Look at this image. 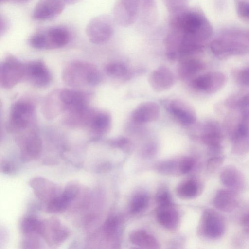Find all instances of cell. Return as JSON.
I'll return each mask as SVG.
<instances>
[{"label":"cell","mask_w":249,"mask_h":249,"mask_svg":"<svg viewBox=\"0 0 249 249\" xmlns=\"http://www.w3.org/2000/svg\"><path fill=\"white\" fill-rule=\"evenodd\" d=\"M172 28L178 29L196 42L208 38L212 33L211 27L205 17L196 10H187L172 14L170 20Z\"/></svg>","instance_id":"1"},{"label":"cell","mask_w":249,"mask_h":249,"mask_svg":"<svg viewBox=\"0 0 249 249\" xmlns=\"http://www.w3.org/2000/svg\"><path fill=\"white\" fill-rule=\"evenodd\" d=\"M62 76L63 81L72 87L95 86L102 80V75L95 66L79 60L71 62L66 65Z\"/></svg>","instance_id":"2"},{"label":"cell","mask_w":249,"mask_h":249,"mask_svg":"<svg viewBox=\"0 0 249 249\" xmlns=\"http://www.w3.org/2000/svg\"><path fill=\"white\" fill-rule=\"evenodd\" d=\"M35 107L31 102L19 100L13 104L10 109L8 126L12 132H18L27 128L34 118Z\"/></svg>","instance_id":"3"},{"label":"cell","mask_w":249,"mask_h":249,"mask_svg":"<svg viewBox=\"0 0 249 249\" xmlns=\"http://www.w3.org/2000/svg\"><path fill=\"white\" fill-rule=\"evenodd\" d=\"M25 64L16 57L10 55L1 63L0 84L5 89L14 87L24 79Z\"/></svg>","instance_id":"4"},{"label":"cell","mask_w":249,"mask_h":249,"mask_svg":"<svg viewBox=\"0 0 249 249\" xmlns=\"http://www.w3.org/2000/svg\"><path fill=\"white\" fill-rule=\"evenodd\" d=\"M113 32V28L110 18L106 16L94 18L86 27L87 35L93 43L98 44L109 40Z\"/></svg>","instance_id":"5"},{"label":"cell","mask_w":249,"mask_h":249,"mask_svg":"<svg viewBox=\"0 0 249 249\" xmlns=\"http://www.w3.org/2000/svg\"><path fill=\"white\" fill-rule=\"evenodd\" d=\"M139 7L138 0H118L113 9L115 21L122 26L131 25L136 19Z\"/></svg>","instance_id":"6"},{"label":"cell","mask_w":249,"mask_h":249,"mask_svg":"<svg viewBox=\"0 0 249 249\" xmlns=\"http://www.w3.org/2000/svg\"><path fill=\"white\" fill-rule=\"evenodd\" d=\"M24 79L36 87H42L50 83L52 76L43 62L35 60L25 64Z\"/></svg>","instance_id":"7"},{"label":"cell","mask_w":249,"mask_h":249,"mask_svg":"<svg viewBox=\"0 0 249 249\" xmlns=\"http://www.w3.org/2000/svg\"><path fill=\"white\" fill-rule=\"evenodd\" d=\"M202 222L203 232L207 237L218 239L224 233V219L216 211L212 209L206 210L203 215Z\"/></svg>","instance_id":"8"},{"label":"cell","mask_w":249,"mask_h":249,"mask_svg":"<svg viewBox=\"0 0 249 249\" xmlns=\"http://www.w3.org/2000/svg\"><path fill=\"white\" fill-rule=\"evenodd\" d=\"M21 158L24 161H29L37 158L42 150V142L38 134L34 130L22 136L19 140Z\"/></svg>","instance_id":"9"},{"label":"cell","mask_w":249,"mask_h":249,"mask_svg":"<svg viewBox=\"0 0 249 249\" xmlns=\"http://www.w3.org/2000/svg\"><path fill=\"white\" fill-rule=\"evenodd\" d=\"M164 104L169 113L181 124L189 125L196 121L195 113L184 102L172 99L166 101Z\"/></svg>","instance_id":"10"},{"label":"cell","mask_w":249,"mask_h":249,"mask_svg":"<svg viewBox=\"0 0 249 249\" xmlns=\"http://www.w3.org/2000/svg\"><path fill=\"white\" fill-rule=\"evenodd\" d=\"M65 8L62 0H39L35 6L33 18L36 20L51 19L60 14Z\"/></svg>","instance_id":"11"},{"label":"cell","mask_w":249,"mask_h":249,"mask_svg":"<svg viewBox=\"0 0 249 249\" xmlns=\"http://www.w3.org/2000/svg\"><path fill=\"white\" fill-rule=\"evenodd\" d=\"M60 97L63 105L64 112L79 111L88 107V96L83 92L65 89L60 90Z\"/></svg>","instance_id":"12"},{"label":"cell","mask_w":249,"mask_h":249,"mask_svg":"<svg viewBox=\"0 0 249 249\" xmlns=\"http://www.w3.org/2000/svg\"><path fill=\"white\" fill-rule=\"evenodd\" d=\"M41 235L46 241L53 245H58L65 241L69 235L68 230L58 220L51 219L43 222Z\"/></svg>","instance_id":"13"},{"label":"cell","mask_w":249,"mask_h":249,"mask_svg":"<svg viewBox=\"0 0 249 249\" xmlns=\"http://www.w3.org/2000/svg\"><path fill=\"white\" fill-rule=\"evenodd\" d=\"M148 81L154 90L161 92L170 89L173 86L174 76L173 72L168 68L161 66L151 72L149 76Z\"/></svg>","instance_id":"14"},{"label":"cell","mask_w":249,"mask_h":249,"mask_svg":"<svg viewBox=\"0 0 249 249\" xmlns=\"http://www.w3.org/2000/svg\"><path fill=\"white\" fill-rule=\"evenodd\" d=\"M160 113L159 106L155 102L148 101L140 104L132 112L131 117L138 124H142L157 120Z\"/></svg>","instance_id":"15"},{"label":"cell","mask_w":249,"mask_h":249,"mask_svg":"<svg viewBox=\"0 0 249 249\" xmlns=\"http://www.w3.org/2000/svg\"><path fill=\"white\" fill-rule=\"evenodd\" d=\"M213 203L217 209L229 212L237 207L238 202L234 191L230 189H220L216 192Z\"/></svg>","instance_id":"16"},{"label":"cell","mask_w":249,"mask_h":249,"mask_svg":"<svg viewBox=\"0 0 249 249\" xmlns=\"http://www.w3.org/2000/svg\"><path fill=\"white\" fill-rule=\"evenodd\" d=\"M42 113L47 119H52L64 111L60 97V91L50 93L45 99L42 107Z\"/></svg>","instance_id":"17"},{"label":"cell","mask_w":249,"mask_h":249,"mask_svg":"<svg viewBox=\"0 0 249 249\" xmlns=\"http://www.w3.org/2000/svg\"><path fill=\"white\" fill-rule=\"evenodd\" d=\"M220 178L222 183L229 189L235 192L243 187V178L240 171L233 166L225 167L222 171Z\"/></svg>","instance_id":"18"},{"label":"cell","mask_w":249,"mask_h":249,"mask_svg":"<svg viewBox=\"0 0 249 249\" xmlns=\"http://www.w3.org/2000/svg\"><path fill=\"white\" fill-rule=\"evenodd\" d=\"M47 40V49H55L66 45L69 41V31L63 27H55L45 33Z\"/></svg>","instance_id":"19"},{"label":"cell","mask_w":249,"mask_h":249,"mask_svg":"<svg viewBox=\"0 0 249 249\" xmlns=\"http://www.w3.org/2000/svg\"><path fill=\"white\" fill-rule=\"evenodd\" d=\"M210 47L213 53L219 57L241 53L245 50L244 47L240 44L220 40H213Z\"/></svg>","instance_id":"20"},{"label":"cell","mask_w":249,"mask_h":249,"mask_svg":"<svg viewBox=\"0 0 249 249\" xmlns=\"http://www.w3.org/2000/svg\"><path fill=\"white\" fill-rule=\"evenodd\" d=\"M35 194L40 199L48 200V202L54 196V186L48 180L42 178H36L30 183Z\"/></svg>","instance_id":"21"},{"label":"cell","mask_w":249,"mask_h":249,"mask_svg":"<svg viewBox=\"0 0 249 249\" xmlns=\"http://www.w3.org/2000/svg\"><path fill=\"white\" fill-rule=\"evenodd\" d=\"M111 118L110 114L105 111H95L89 127L97 135L106 133L110 128Z\"/></svg>","instance_id":"22"},{"label":"cell","mask_w":249,"mask_h":249,"mask_svg":"<svg viewBox=\"0 0 249 249\" xmlns=\"http://www.w3.org/2000/svg\"><path fill=\"white\" fill-rule=\"evenodd\" d=\"M203 68V64L199 60L185 58L179 63L177 73L180 79L186 80L197 74Z\"/></svg>","instance_id":"23"},{"label":"cell","mask_w":249,"mask_h":249,"mask_svg":"<svg viewBox=\"0 0 249 249\" xmlns=\"http://www.w3.org/2000/svg\"><path fill=\"white\" fill-rule=\"evenodd\" d=\"M218 75L207 73L194 78L191 82L192 86L200 90L209 92L216 88V79Z\"/></svg>","instance_id":"24"},{"label":"cell","mask_w":249,"mask_h":249,"mask_svg":"<svg viewBox=\"0 0 249 249\" xmlns=\"http://www.w3.org/2000/svg\"><path fill=\"white\" fill-rule=\"evenodd\" d=\"M107 74L116 79H126L129 76V70L124 63L120 61L107 63L105 67Z\"/></svg>","instance_id":"25"},{"label":"cell","mask_w":249,"mask_h":249,"mask_svg":"<svg viewBox=\"0 0 249 249\" xmlns=\"http://www.w3.org/2000/svg\"><path fill=\"white\" fill-rule=\"evenodd\" d=\"M132 243L138 246L148 248H157L158 244L155 238L143 231H137L130 236Z\"/></svg>","instance_id":"26"},{"label":"cell","mask_w":249,"mask_h":249,"mask_svg":"<svg viewBox=\"0 0 249 249\" xmlns=\"http://www.w3.org/2000/svg\"><path fill=\"white\" fill-rule=\"evenodd\" d=\"M21 230L24 234L37 233L41 235L43 223L37 219L28 216L23 219L21 223Z\"/></svg>","instance_id":"27"},{"label":"cell","mask_w":249,"mask_h":249,"mask_svg":"<svg viewBox=\"0 0 249 249\" xmlns=\"http://www.w3.org/2000/svg\"><path fill=\"white\" fill-rule=\"evenodd\" d=\"M71 201L62 194L56 196L48 203L46 210L51 213L61 212L67 209Z\"/></svg>","instance_id":"28"},{"label":"cell","mask_w":249,"mask_h":249,"mask_svg":"<svg viewBox=\"0 0 249 249\" xmlns=\"http://www.w3.org/2000/svg\"><path fill=\"white\" fill-rule=\"evenodd\" d=\"M167 206L160 210L157 214L158 221L162 225L170 228L176 222L177 214L173 210L167 209Z\"/></svg>","instance_id":"29"},{"label":"cell","mask_w":249,"mask_h":249,"mask_svg":"<svg viewBox=\"0 0 249 249\" xmlns=\"http://www.w3.org/2000/svg\"><path fill=\"white\" fill-rule=\"evenodd\" d=\"M198 187L196 182L189 180L183 184L178 189L179 194L184 197L192 198L196 196Z\"/></svg>","instance_id":"30"},{"label":"cell","mask_w":249,"mask_h":249,"mask_svg":"<svg viewBox=\"0 0 249 249\" xmlns=\"http://www.w3.org/2000/svg\"><path fill=\"white\" fill-rule=\"evenodd\" d=\"M167 8L172 14H176L186 10L187 0H164Z\"/></svg>","instance_id":"31"},{"label":"cell","mask_w":249,"mask_h":249,"mask_svg":"<svg viewBox=\"0 0 249 249\" xmlns=\"http://www.w3.org/2000/svg\"><path fill=\"white\" fill-rule=\"evenodd\" d=\"M203 142L213 149L218 150L220 148L221 137L219 134L214 131L207 132L202 137Z\"/></svg>","instance_id":"32"},{"label":"cell","mask_w":249,"mask_h":249,"mask_svg":"<svg viewBox=\"0 0 249 249\" xmlns=\"http://www.w3.org/2000/svg\"><path fill=\"white\" fill-rule=\"evenodd\" d=\"M249 135L246 136H237L235 138L233 150L234 153L238 154L246 153L249 151Z\"/></svg>","instance_id":"33"},{"label":"cell","mask_w":249,"mask_h":249,"mask_svg":"<svg viewBox=\"0 0 249 249\" xmlns=\"http://www.w3.org/2000/svg\"><path fill=\"white\" fill-rule=\"evenodd\" d=\"M29 43L30 45L35 49H47V40L45 33L35 34L31 37Z\"/></svg>","instance_id":"34"},{"label":"cell","mask_w":249,"mask_h":249,"mask_svg":"<svg viewBox=\"0 0 249 249\" xmlns=\"http://www.w3.org/2000/svg\"><path fill=\"white\" fill-rule=\"evenodd\" d=\"M148 203V198L145 195H139L135 196L131 203V209L133 212H138L146 207Z\"/></svg>","instance_id":"35"},{"label":"cell","mask_w":249,"mask_h":249,"mask_svg":"<svg viewBox=\"0 0 249 249\" xmlns=\"http://www.w3.org/2000/svg\"><path fill=\"white\" fill-rule=\"evenodd\" d=\"M79 187L77 184L71 183L67 185L62 194L71 202L78 194Z\"/></svg>","instance_id":"36"},{"label":"cell","mask_w":249,"mask_h":249,"mask_svg":"<svg viewBox=\"0 0 249 249\" xmlns=\"http://www.w3.org/2000/svg\"><path fill=\"white\" fill-rule=\"evenodd\" d=\"M237 12L242 19L249 21V1L239 2L237 5Z\"/></svg>","instance_id":"37"},{"label":"cell","mask_w":249,"mask_h":249,"mask_svg":"<svg viewBox=\"0 0 249 249\" xmlns=\"http://www.w3.org/2000/svg\"><path fill=\"white\" fill-rule=\"evenodd\" d=\"M117 223V220L115 217L108 218L104 225L105 232L108 235L113 234L116 229Z\"/></svg>","instance_id":"38"},{"label":"cell","mask_w":249,"mask_h":249,"mask_svg":"<svg viewBox=\"0 0 249 249\" xmlns=\"http://www.w3.org/2000/svg\"><path fill=\"white\" fill-rule=\"evenodd\" d=\"M224 158L221 156H216L209 159L208 162V168L210 171H213L221 165Z\"/></svg>","instance_id":"39"},{"label":"cell","mask_w":249,"mask_h":249,"mask_svg":"<svg viewBox=\"0 0 249 249\" xmlns=\"http://www.w3.org/2000/svg\"><path fill=\"white\" fill-rule=\"evenodd\" d=\"M158 202L161 206H167L170 202V197L169 193L166 191L159 192L157 196Z\"/></svg>","instance_id":"40"},{"label":"cell","mask_w":249,"mask_h":249,"mask_svg":"<svg viewBox=\"0 0 249 249\" xmlns=\"http://www.w3.org/2000/svg\"><path fill=\"white\" fill-rule=\"evenodd\" d=\"M195 160L192 158H187L182 162L180 166V171L182 173H187L193 168Z\"/></svg>","instance_id":"41"},{"label":"cell","mask_w":249,"mask_h":249,"mask_svg":"<svg viewBox=\"0 0 249 249\" xmlns=\"http://www.w3.org/2000/svg\"><path fill=\"white\" fill-rule=\"evenodd\" d=\"M239 78L242 84L249 86V68L245 69L240 72Z\"/></svg>","instance_id":"42"},{"label":"cell","mask_w":249,"mask_h":249,"mask_svg":"<svg viewBox=\"0 0 249 249\" xmlns=\"http://www.w3.org/2000/svg\"><path fill=\"white\" fill-rule=\"evenodd\" d=\"M115 145L121 148L128 147L130 145V141L126 138L121 137L113 142Z\"/></svg>","instance_id":"43"},{"label":"cell","mask_w":249,"mask_h":249,"mask_svg":"<svg viewBox=\"0 0 249 249\" xmlns=\"http://www.w3.org/2000/svg\"><path fill=\"white\" fill-rule=\"evenodd\" d=\"M241 224L246 232L249 233V213L245 214L242 218Z\"/></svg>","instance_id":"44"},{"label":"cell","mask_w":249,"mask_h":249,"mask_svg":"<svg viewBox=\"0 0 249 249\" xmlns=\"http://www.w3.org/2000/svg\"><path fill=\"white\" fill-rule=\"evenodd\" d=\"M1 169L3 172L9 173L12 170V166L9 163L6 162L1 165Z\"/></svg>","instance_id":"45"},{"label":"cell","mask_w":249,"mask_h":249,"mask_svg":"<svg viewBox=\"0 0 249 249\" xmlns=\"http://www.w3.org/2000/svg\"><path fill=\"white\" fill-rule=\"evenodd\" d=\"M7 22L4 19V18L3 19L2 17H0V34H1V35L7 29Z\"/></svg>","instance_id":"46"},{"label":"cell","mask_w":249,"mask_h":249,"mask_svg":"<svg viewBox=\"0 0 249 249\" xmlns=\"http://www.w3.org/2000/svg\"><path fill=\"white\" fill-rule=\"evenodd\" d=\"M242 103L244 106L249 107V93L243 97Z\"/></svg>","instance_id":"47"},{"label":"cell","mask_w":249,"mask_h":249,"mask_svg":"<svg viewBox=\"0 0 249 249\" xmlns=\"http://www.w3.org/2000/svg\"><path fill=\"white\" fill-rule=\"evenodd\" d=\"M81 0H62L65 3L69 4H75L79 2Z\"/></svg>","instance_id":"48"},{"label":"cell","mask_w":249,"mask_h":249,"mask_svg":"<svg viewBox=\"0 0 249 249\" xmlns=\"http://www.w3.org/2000/svg\"><path fill=\"white\" fill-rule=\"evenodd\" d=\"M19 0L24 1V0Z\"/></svg>","instance_id":"49"},{"label":"cell","mask_w":249,"mask_h":249,"mask_svg":"<svg viewBox=\"0 0 249 249\" xmlns=\"http://www.w3.org/2000/svg\"></svg>","instance_id":"50"}]
</instances>
